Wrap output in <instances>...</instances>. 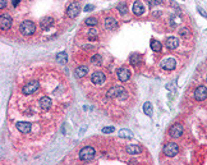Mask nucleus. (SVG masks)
<instances>
[{"label": "nucleus", "instance_id": "f3484780", "mask_svg": "<svg viewBox=\"0 0 207 165\" xmlns=\"http://www.w3.org/2000/svg\"><path fill=\"white\" fill-rule=\"evenodd\" d=\"M143 12H144V8H143V5H142L141 1H136L133 4V13L136 15H142Z\"/></svg>", "mask_w": 207, "mask_h": 165}, {"label": "nucleus", "instance_id": "423d86ee", "mask_svg": "<svg viewBox=\"0 0 207 165\" xmlns=\"http://www.w3.org/2000/svg\"><path fill=\"white\" fill-rule=\"evenodd\" d=\"M183 134V125L176 123V124L171 125V128L169 129V136L172 137V138H178Z\"/></svg>", "mask_w": 207, "mask_h": 165}, {"label": "nucleus", "instance_id": "6e6552de", "mask_svg": "<svg viewBox=\"0 0 207 165\" xmlns=\"http://www.w3.org/2000/svg\"><path fill=\"white\" fill-rule=\"evenodd\" d=\"M79 4L78 3H72L70 5L68 6V9H67V14H68V17L69 18H75L77 15L79 14Z\"/></svg>", "mask_w": 207, "mask_h": 165}, {"label": "nucleus", "instance_id": "20e7f679", "mask_svg": "<svg viewBox=\"0 0 207 165\" xmlns=\"http://www.w3.org/2000/svg\"><path fill=\"white\" fill-rule=\"evenodd\" d=\"M19 30H21V32L23 35H26V36H31V35H33L34 32H36V24H34L33 22H31V21H24V22L21 23Z\"/></svg>", "mask_w": 207, "mask_h": 165}, {"label": "nucleus", "instance_id": "f257e3e1", "mask_svg": "<svg viewBox=\"0 0 207 165\" xmlns=\"http://www.w3.org/2000/svg\"><path fill=\"white\" fill-rule=\"evenodd\" d=\"M60 94H65V91ZM60 94H55V92L52 95L46 94V88L42 86V82L38 77H28L23 83L21 94H19L26 100L24 104H27L26 110L21 115H24L26 119L38 120L40 118L45 119V115L49 113L56 114V107L64 106V104L55 102V95Z\"/></svg>", "mask_w": 207, "mask_h": 165}, {"label": "nucleus", "instance_id": "dca6fc26", "mask_svg": "<svg viewBox=\"0 0 207 165\" xmlns=\"http://www.w3.org/2000/svg\"><path fill=\"white\" fill-rule=\"evenodd\" d=\"M54 24V19L51 18V17H45L44 19L41 21V23H40V26H41V28L42 30H47V28H50Z\"/></svg>", "mask_w": 207, "mask_h": 165}, {"label": "nucleus", "instance_id": "bb28decb", "mask_svg": "<svg viewBox=\"0 0 207 165\" xmlns=\"http://www.w3.org/2000/svg\"><path fill=\"white\" fill-rule=\"evenodd\" d=\"M86 24L87 26H96L97 24V19H96L95 17H88V18H86Z\"/></svg>", "mask_w": 207, "mask_h": 165}, {"label": "nucleus", "instance_id": "f704fd0d", "mask_svg": "<svg viewBox=\"0 0 207 165\" xmlns=\"http://www.w3.org/2000/svg\"><path fill=\"white\" fill-rule=\"evenodd\" d=\"M206 82H207V79H206Z\"/></svg>", "mask_w": 207, "mask_h": 165}, {"label": "nucleus", "instance_id": "0eeeda50", "mask_svg": "<svg viewBox=\"0 0 207 165\" xmlns=\"http://www.w3.org/2000/svg\"><path fill=\"white\" fill-rule=\"evenodd\" d=\"M194 99L198 100V101H203V100L207 99V87L205 86H199L196 88L194 91Z\"/></svg>", "mask_w": 207, "mask_h": 165}, {"label": "nucleus", "instance_id": "a878e982", "mask_svg": "<svg viewBox=\"0 0 207 165\" xmlns=\"http://www.w3.org/2000/svg\"><path fill=\"white\" fill-rule=\"evenodd\" d=\"M118 10L120 12L121 14H125L126 13V10H128V6H126V4L125 3H120V4H118Z\"/></svg>", "mask_w": 207, "mask_h": 165}, {"label": "nucleus", "instance_id": "393cba45", "mask_svg": "<svg viewBox=\"0 0 207 165\" xmlns=\"http://www.w3.org/2000/svg\"><path fill=\"white\" fill-rule=\"evenodd\" d=\"M91 63L92 64H101L102 63V58H101V55L100 54H96V55H93L91 58Z\"/></svg>", "mask_w": 207, "mask_h": 165}, {"label": "nucleus", "instance_id": "2f4dec72", "mask_svg": "<svg viewBox=\"0 0 207 165\" xmlns=\"http://www.w3.org/2000/svg\"><path fill=\"white\" fill-rule=\"evenodd\" d=\"M93 9H95L93 5H86V8H84V10H86V12H90V10H93Z\"/></svg>", "mask_w": 207, "mask_h": 165}, {"label": "nucleus", "instance_id": "b1692460", "mask_svg": "<svg viewBox=\"0 0 207 165\" xmlns=\"http://www.w3.org/2000/svg\"><path fill=\"white\" fill-rule=\"evenodd\" d=\"M87 36H88V40L90 41H95L96 37H97V31H96L95 28H91L90 31H88Z\"/></svg>", "mask_w": 207, "mask_h": 165}, {"label": "nucleus", "instance_id": "f8f14e48", "mask_svg": "<svg viewBox=\"0 0 207 165\" xmlns=\"http://www.w3.org/2000/svg\"><path fill=\"white\" fill-rule=\"evenodd\" d=\"M161 67H162L165 71H174L176 68V61L174 59H165L162 63H161Z\"/></svg>", "mask_w": 207, "mask_h": 165}, {"label": "nucleus", "instance_id": "a211bd4d", "mask_svg": "<svg viewBox=\"0 0 207 165\" xmlns=\"http://www.w3.org/2000/svg\"><path fill=\"white\" fill-rule=\"evenodd\" d=\"M87 72H88V68L86 65H80L75 69V77H78V78H82V77H86L87 76Z\"/></svg>", "mask_w": 207, "mask_h": 165}, {"label": "nucleus", "instance_id": "f03ea898", "mask_svg": "<svg viewBox=\"0 0 207 165\" xmlns=\"http://www.w3.org/2000/svg\"><path fill=\"white\" fill-rule=\"evenodd\" d=\"M106 96L109 99H120V100H124L126 97V92L123 87L120 86H114L111 87L109 91H107Z\"/></svg>", "mask_w": 207, "mask_h": 165}, {"label": "nucleus", "instance_id": "473e14b6", "mask_svg": "<svg viewBox=\"0 0 207 165\" xmlns=\"http://www.w3.org/2000/svg\"><path fill=\"white\" fill-rule=\"evenodd\" d=\"M6 5V1L5 0H0V9H4V6Z\"/></svg>", "mask_w": 207, "mask_h": 165}, {"label": "nucleus", "instance_id": "6ab92c4d", "mask_svg": "<svg viewBox=\"0 0 207 165\" xmlns=\"http://www.w3.org/2000/svg\"><path fill=\"white\" fill-rule=\"evenodd\" d=\"M141 60H142V56L139 55V54H132V55H130V58H129L130 64H133V65L141 63Z\"/></svg>", "mask_w": 207, "mask_h": 165}, {"label": "nucleus", "instance_id": "aec40b11", "mask_svg": "<svg viewBox=\"0 0 207 165\" xmlns=\"http://www.w3.org/2000/svg\"><path fill=\"white\" fill-rule=\"evenodd\" d=\"M119 137H121V138H132L133 133L130 132L129 129H120V130H119Z\"/></svg>", "mask_w": 207, "mask_h": 165}, {"label": "nucleus", "instance_id": "c85d7f7f", "mask_svg": "<svg viewBox=\"0 0 207 165\" xmlns=\"http://www.w3.org/2000/svg\"><path fill=\"white\" fill-rule=\"evenodd\" d=\"M115 130L114 127H105V128L102 129V133H105V134H109V133H113Z\"/></svg>", "mask_w": 207, "mask_h": 165}, {"label": "nucleus", "instance_id": "39448f33", "mask_svg": "<svg viewBox=\"0 0 207 165\" xmlns=\"http://www.w3.org/2000/svg\"><path fill=\"white\" fill-rule=\"evenodd\" d=\"M164 153L166 156L169 157H174L178 155V152H179V147H178V145L174 143V142H170V143H166L164 146Z\"/></svg>", "mask_w": 207, "mask_h": 165}, {"label": "nucleus", "instance_id": "5701e85b", "mask_svg": "<svg viewBox=\"0 0 207 165\" xmlns=\"http://www.w3.org/2000/svg\"><path fill=\"white\" fill-rule=\"evenodd\" d=\"M151 49L155 53H160L161 51V44L159 41H156V40H152L151 41Z\"/></svg>", "mask_w": 207, "mask_h": 165}, {"label": "nucleus", "instance_id": "ddd939ff", "mask_svg": "<svg viewBox=\"0 0 207 165\" xmlns=\"http://www.w3.org/2000/svg\"><path fill=\"white\" fill-rule=\"evenodd\" d=\"M165 45H166V48L169 50H175L176 48H178V45H179V40L176 37H167Z\"/></svg>", "mask_w": 207, "mask_h": 165}, {"label": "nucleus", "instance_id": "9b49d317", "mask_svg": "<svg viewBox=\"0 0 207 165\" xmlns=\"http://www.w3.org/2000/svg\"><path fill=\"white\" fill-rule=\"evenodd\" d=\"M118 78H119V81H121V82H126V81L130 78L129 69H126V68H120V69L118 71Z\"/></svg>", "mask_w": 207, "mask_h": 165}, {"label": "nucleus", "instance_id": "7ed1b4c3", "mask_svg": "<svg viewBox=\"0 0 207 165\" xmlns=\"http://www.w3.org/2000/svg\"><path fill=\"white\" fill-rule=\"evenodd\" d=\"M96 156V150L91 146H86L79 151V159L82 161H91Z\"/></svg>", "mask_w": 207, "mask_h": 165}, {"label": "nucleus", "instance_id": "1a4fd4ad", "mask_svg": "<svg viewBox=\"0 0 207 165\" xmlns=\"http://www.w3.org/2000/svg\"><path fill=\"white\" fill-rule=\"evenodd\" d=\"M12 18L9 17V15H1L0 17V28H1L3 31H8L12 27Z\"/></svg>", "mask_w": 207, "mask_h": 165}, {"label": "nucleus", "instance_id": "9d476101", "mask_svg": "<svg viewBox=\"0 0 207 165\" xmlns=\"http://www.w3.org/2000/svg\"><path fill=\"white\" fill-rule=\"evenodd\" d=\"M105 79H106V77L102 72H95L91 77L92 83H95V84H101V83L105 82Z\"/></svg>", "mask_w": 207, "mask_h": 165}, {"label": "nucleus", "instance_id": "4be33fe9", "mask_svg": "<svg viewBox=\"0 0 207 165\" xmlns=\"http://www.w3.org/2000/svg\"><path fill=\"white\" fill-rule=\"evenodd\" d=\"M143 111H144L146 115L151 117V115H152V105H151V102H144L143 104Z\"/></svg>", "mask_w": 207, "mask_h": 165}, {"label": "nucleus", "instance_id": "4468645a", "mask_svg": "<svg viewBox=\"0 0 207 165\" xmlns=\"http://www.w3.org/2000/svg\"><path fill=\"white\" fill-rule=\"evenodd\" d=\"M141 152L139 145H128L126 146V153L129 155H138Z\"/></svg>", "mask_w": 207, "mask_h": 165}, {"label": "nucleus", "instance_id": "2eb2a0df", "mask_svg": "<svg viewBox=\"0 0 207 165\" xmlns=\"http://www.w3.org/2000/svg\"><path fill=\"white\" fill-rule=\"evenodd\" d=\"M116 27H118L116 19H114V18H106V21H105V28L106 30L113 31V30L116 28Z\"/></svg>", "mask_w": 207, "mask_h": 165}, {"label": "nucleus", "instance_id": "72a5a7b5", "mask_svg": "<svg viewBox=\"0 0 207 165\" xmlns=\"http://www.w3.org/2000/svg\"><path fill=\"white\" fill-rule=\"evenodd\" d=\"M19 3V0H12V4H13V6H17Z\"/></svg>", "mask_w": 207, "mask_h": 165}, {"label": "nucleus", "instance_id": "cd10ccee", "mask_svg": "<svg viewBox=\"0 0 207 165\" xmlns=\"http://www.w3.org/2000/svg\"><path fill=\"white\" fill-rule=\"evenodd\" d=\"M189 32H190V31H189V28H187V27H185V28H180L179 30V35H180V36H183V37H188Z\"/></svg>", "mask_w": 207, "mask_h": 165}, {"label": "nucleus", "instance_id": "7c9ffc66", "mask_svg": "<svg viewBox=\"0 0 207 165\" xmlns=\"http://www.w3.org/2000/svg\"><path fill=\"white\" fill-rule=\"evenodd\" d=\"M197 10H198V13H199V14H201V15H202V17H205V18H207V13H206V12H205V10H203V9H202V8H201V6H198V8H197Z\"/></svg>", "mask_w": 207, "mask_h": 165}, {"label": "nucleus", "instance_id": "412c9836", "mask_svg": "<svg viewBox=\"0 0 207 165\" xmlns=\"http://www.w3.org/2000/svg\"><path fill=\"white\" fill-rule=\"evenodd\" d=\"M67 59H68V56L65 53H59V54H56V56H55V60L58 63H67Z\"/></svg>", "mask_w": 207, "mask_h": 165}, {"label": "nucleus", "instance_id": "c756f323", "mask_svg": "<svg viewBox=\"0 0 207 165\" xmlns=\"http://www.w3.org/2000/svg\"><path fill=\"white\" fill-rule=\"evenodd\" d=\"M148 1V5L150 6H153V5H157V4L161 3V0H147Z\"/></svg>", "mask_w": 207, "mask_h": 165}]
</instances>
